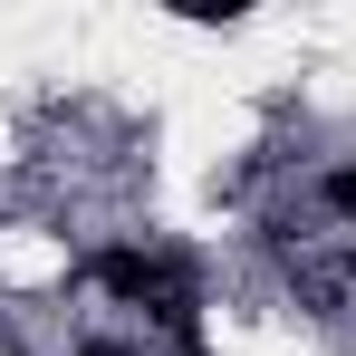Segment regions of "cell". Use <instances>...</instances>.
Segmentation results:
<instances>
[{
    "label": "cell",
    "mask_w": 356,
    "mask_h": 356,
    "mask_svg": "<svg viewBox=\"0 0 356 356\" xmlns=\"http://www.w3.org/2000/svg\"><path fill=\"white\" fill-rule=\"evenodd\" d=\"M318 212L356 222V164H327V174H318Z\"/></svg>",
    "instance_id": "obj_1"
}]
</instances>
